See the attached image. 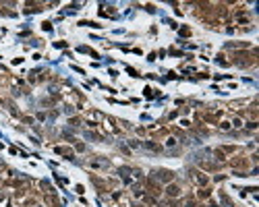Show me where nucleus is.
I'll use <instances>...</instances> for the list:
<instances>
[{"label": "nucleus", "mask_w": 259, "mask_h": 207, "mask_svg": "<svg viewBox=\"0 0 259 207\" xmlns=\"http://www.w3.org/2000/svg\"><path fill=\"white\" fill-rule=\"evenodd\" d=\"M153 178H156L158 182H160V180H162V182H172V180H174V172H170V170H158Z\"/></svg>", "instance_id": "4"}, {"label": "nucleus", "mask_w": 259, "mask_h": 207, "mask_svg": "<svg viewBox=\"0 0 259 207\" xmlns=\"http://www.w3.org/2000/svg\"><path fill=\"white\" fill-rule=\"evenodd\" d=\"M247 128H257V120H249L247 122Z\"/></svg>", "instance_id": "10"}, {"label": "nucleus", "mask_w": 259, "mask_h": 207, "mask_svg": "<svg viewBox=\"0 0 259 207\" xmlns=\"http://www.w3.org/2000/svg\"><path fill=\"white\" fill-rule=\"evenodd\" d=\"M230 164H232V168H236L239 172H245V174H247V172H249V168H251V162H249L245 155H236Z\"/></svg>", "instance_id": "1"}, {"label": "nucleus", "mask_w": 259, "mask_h": 207, "mask_svg": "<svg viewBox=\"0 0 259 207\" xmlns=\"http://www.w3.org/2000/svg\"><path fill=\"white\" fill-rule=\"evenodd\" d=\"M166 195H168L170 199H176V197H180V187H178V185H174V182H170V185H168V189H166Z\"/></svg>", "instance_id": "5"}, {"label": "nucleus", "mask_w": 259, "mask_h": 207, "mask_svg": "<svg viewBox=\"0 0 259 207\" xmlns=\"http://www.w3.org/2000/svg\"><path fill=\"white\" fill-rule=\"evenodd\" d=\"M220 128L228 131V128H230V122H228V120H220Z\"/></svg>", "instance_id": "9"}, {"label": "nucleus", "mask_w": 259, "mask_h": 207, "mask_svg": "<svg viewBox=\"0 0 259 207\" xmlns=\"http://www.w3.org/2000/svg\"><path fill=\"white\" fill-rule=\"evenodd\" d=\"M230 126H234V128H243V120H241V118H234V120L230 122Z\"/></svg>", "instance_id": "8"}, {"label": "nucleus", "mask_w": 259, "mask_h": 207, "mask_svg": "<svg viewBox=\"0 0 259 207\" xmlns=\"http://www.w3.org/2000/svg\"><path fill=\"white\" fill-rule=\"evenodd\" d=\"M180 35H191V29H189V27H182V29H180Z\"/></svg>", "instance_id": "11"}, {"label": "nucleus", "mask_w": 259, "mask_h": 207, "mask_svg": "<svg viewBox=\"0 0 259 207\" xmlns=\"http://www.w3.org/2000/svg\"><path fill=\"white\" fill-rule=\"evenodd\" d=\"M187 207H197V201H193V199L187 201Z\"/></svg>", "instance_id": "12"}, {"label": "nucleus", "mask_w": 259, "mask_h": 207, "mask_svg": "<svg viewBox=\"0 0 259 207\" xmlns=\"http://www.w3.org/2000/svg\"><path fill=\"white\" fill-rule=\"evenodd\" d=\"M56 153H62L66 157H73V149H68V147H56Z\"/></svg>", "instance_id": "6"}, {"label": "nucleus", "mask_w": 259, "mask_h": 207, "mask_svg": "<svg viewBox=\"0 0 259 207\" xmlns=\"http://www.w3.org/2000/svg\"><path fill=\"white\" fill-rule=\"evenodd\" d=\"M191 180L195 182V185H199V187H207L209 185V176L203 174L201 170H191Z\"/></svg>", "instance_id": "2"}, {"label": "nucleus", "mask_w": 259, "mask_h": 207, "mask_svg": "<svg viewBox=\"0 0 259 207\" xmlns=\"http://www.w3.org/2000/svg\"><path fill=\"white\" fill-rule=\"evenodd\" d=\"M234 19H236L239 25H249L251 23V15H249L247 8H239L236 13H234Z\"/></svg>", "instance_id": "3"}, {"label": "nucleus", "mask_w": 259, "mask_h": 207, "mask_svg": "<svg viewBox=\"0 0 259 207\" xmlns=\"http://www.w3.org/2000/svg\"><path fill=\"white\" fill-rule=\"evenodd\" d=\"M145 147L151 149V151H162V145H158V143H153V141H145Z\"/></svg>", "instance_id": "7"}]
</instances>
